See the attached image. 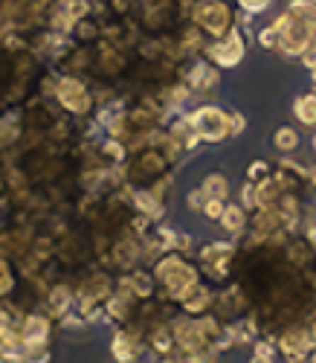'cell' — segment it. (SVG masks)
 <instances>
[{"instance_id": "1", "label": "cell", "mask_w": 316, "mask_h": 363, "mask_svg": "<svg viewBox=\"0 0 316 363\" xmlns=\"http://www.w3.org/2000/svg\"><path fill=\"white\" fill-rule=\"evenodd\" d=\"M195 21L212 35L232 33V12L224 0H203V4L195 9Z\"/></svg>"}, {"instance_id": "2", "label": "cell", "mask_w": 316, "mask_h": 363, "mask_svg": "<svg viewBox=\"0 0 316 363\" xmlns=\"http://www.w3.org/2000/svg\"><path fill=\"white\" fill-rule=\"evenodd\" d=\"M230 119L232 116H227L218 108H201L192 116V128H195L198 137H203L209 143H218V140H224L230 134Z\"/></svg>"}, {"instance_id": "3", "label": "cell", "mask_w": 316, "mask_h": 363, "mask_svg": "<svg viewBox=\"0 0 316 363\" xmlns=\"http://www.w3.org/2000/svg\"><path fill=\"white\" fill-rule=\"evenodd\" d=\"M157 277L166 282V288L174 296H183L188 288L195 285V270L188 264H183V259H177V256H169L160 267H157Z\"/></svg>"}, {"instance_id": "4", "label": "cell", "mask_w": 316, "mask_h": 363, "mask_svg": "<svg viewBox=\"0 0 316 363\" xmlns=\"http://www.w3.org/2000/svg\"><path fill=\"white\" fill-rule=\"evenodd\" d=\"M241 55H244V41L238 38V33H230V41L212 47V58H215L220 67H232V65H238V62H241Z\"/></svg>"}, {"instance_id": "5", "label": "cell", "mask_w": 316, "mask_h": 363, "mask_svg": "<svg viewBox=\"0 0 316 363\" xmlns=\"http://www.w3.org/2000/svg\"><path fill=\"white\" fill-rule=\"evenodd\" d=\"M58 99L64 102L70 111H87L90 108V96L84 94V87L76 79H64L58 84Z\"/></svg>"}, {"instance_id": "6", "label": "cell", "mask_w": 316, "mask_h": 363, "mask_svg": "<svg viewBox=\"0 0 316 363\" xmlns=\"http://www.w3.org/2000/svg\"><path fill=\"white\" fill-rule=\"evenodd\" d=\"M47 320H41V317H29L26 320V325H23V331H21V340H23V346L26 349H35V346H41L44 340H47Z\"/></svg>"}, {"instance_id": "7", "label": "cell", "mask_w": 316, "mask_h": 363, "mask_svg": "<svg viewBox=\"0 0 316 363\" xmlns=\"http://www.w3.org/2000/svg\"><path fill=\"white\" fill-rule=\"evenodd\" d=\"M293 111H296V116L302 119L305 125H316V94L299 96L296 105H293Z\"/></svg>"}, {"instance_id": "8", "label": "cell", "mask_w": 316, "mask_h": 363, "mask_svg": "<svg viewBox=\"0 0 316 363\" xmlns=\"http://www.w3.org/2000/svg\"><path fill=\"white\" fill-rule=\"evenodd\" d=\"M183 302H186V308H188V311H203V308L209 306V294H206V288L192 285V288L183 294Z\"/></svg>"}, {"instance_id": "9", "label": "cell", "mask_w": 316, "mask_h": 363, "mask_svg": "<svg viewBox=\"0 0 316 363\" xmlns=\"http://www.w3.org/2000/svg\"><path fill=\"white\" fill-rule=\"evenodd\" d=\"M203 195H206V201L209 198H220V201H224V195H227V177L224 174H209L203 180Z\"/></svg>"}, {"instance_id": "10", "label": "cell", "mask_w": 316, "mask_h": 363, "mask_svg": "<svg viewBox=\"0 0 316 363\" xmlns=\"http://www.w3.org/2000/svg\"><path fill=\"white\" fill-rule=\"evenodd\" d=\"M220 224H224L230 233L244 230V209L241 206H224V213H220Z\"/></svg>"}, {"instance_id": "11", "label": "cell", "mask_w": 316, "mask_h": 363, "mask_svg": "<svg viewBox=\"0 0 316 363\" xmlns=\"http://www.w3.org/2000/svg\"><path fill=\"white\" fill-rule=\"evenodd\" d=\"M273 143H276V148H281V151H293V148L299 145V134H296L293 128H278L276 137H273Z\"/></svg>"}, {"instance_id": "12", "label": "cell", "mask_w": 316, "mask_h": 363, "mask_svg": "<svg viewBox=\"0 0 316 363\" xmlns=\"http://www.w3.org/2000/svg\"><path fill=\"white\" fill-rule=\"evenodd\" d=\"M215 82H218V73L212 70V67H195L192 70V84L195 87H215Z\"/></svg>"}, {"instance_id": "13", "label": "cell", "mask_w": 316, "mask_h": 363, "mask_svg": "<svg viewBox=\"0 0 316 363\" xmlns=\"http://www.w3.org/2000/svg\"><path fill=\"white\" fill-rule=\"evenodd\" d=\"M134 201H137V206H142V209H145L148 216H160V213H163V209H160V203H157L151 195H145V192H140Z\"/></svg>"}, {"instance_id": "14", "label": "cell", "mask_w": 316, "mask_h": 363, "mask_svg": "<svg viewBox=\"0 0 316 363\" xmlns=\"http://www.w3.org/2000/svg\"><path fill=\"white\" fill-rule=\"evenodd\" d=\"M203 209H206L209 218H220V213H224V201H220V198H209Z\"/></svg>"}, {"instance_id": "15", "label": "cell", "mask_w": 316, "mask_h": 363, "mask_svg": "<svg viewBox=\"0 0 316 363\" xmlns=\"http://www.w3.org/2000/svg\"><path fill=\"white\" fill-rule=\"evenodd\" d=\"M259 41H261L267 50H270V47H278V33H276V26H267L264 33L259 35Z\"/></svg>"}, {"instance_id": "16", "label": "cell", "mask_w": 316, "mask_h": 363, "mask_svg": "<svg viewBox=\"0 0 316 363\" xmlns=\"http://www.w3.org/2000/svg\"><path fill=\"white\" fill-rule=\"evenodd\" d=\"M249 363H273V349H270V346H259Z\"/></svg>"}, {"instance_id": "17", "label": "cell", "mask_w": 316, "mask_h": 363, "mask_svg": "<svg viewBox=\"0 0 316 363\" xmlns=\"http://www.w3.org/2000/svg\"><path fill=\"white\" fill-rule=\"evenodd\" d=\"M241 6H244L247 12H264V9L270 6V0H241Z\"/></svg>"}, {"instance_id": "18", "label": "cell", "mask_w": 316, "mask_h": 363, "mask_svg": "<svg viewBox=\"0 0 316 363\" xmlns=\"http://www.w3.org/2000/svg\"><path fill=\"white\" fill-rule=\"evenodd\" d=\"M247 177H249V180H264V177H267V166L259 160L256 166H249V169H247Z\"/></svg>"}, {"instance_id": "19", "label": "cell", "mask_w": 316, "mask_h": 363, "mask_svg": "<svg viewBox=\"0 0 316 363\" xmlns=\"http://www.w3.org/2000/svg\"><path fill=\"white\" fill-rule=\"evenodd\" d=\"M6 288H9V274H6V267L0 264V294H6Z\"/></svg>"}, {"instance_id": "20", "label": "cell", "mask_w": 316, "mask_h": 363, "mask_svg": "<svg viewBox=\"0 0 316 363\" xmlns=\"http://www.w3.org/2000/svg\"><path fill=\"white\" fill-rule=\"evenodd\" d=\"M52 308H55V311L64 308V291H55V296H52Z\"/></svg>"}, {"instance_id": "21", "label": "cell", "mask_w": 316, "mask_h": 363, "mask_svg": "<svg viewBox=\"0 0 316 363\" xmlns=\"http://www.w3.org/2000/svg\"><path fill=\"white\" fill-rule=\"evenodd\" d=\"M241 128H244V119L235 113V116H232V125H230V134H241Z\"/></svg>"}, {"instance_id": "22", "label": "cell", "mask_w": 316, "mask_h": 363, "mask_svg": "<svg viewBox=\"0 0 316 363\" xmlns=\"http://www.w3.org/2000/svg\"><path fill=\"white\" fill-rule=\"evenodd\" d=\"M313 340H316V325H313Z\"/></svg>"}, {"instance_id": "23", "label": "cell", "mask_w": 316, "mask_h": 363, "mask_svg": "<svg viewBox=\"0 0 316 363\" xmlns=\"http://www.w3.org/2000/svg\"><path fill=\"white\" fill-rule=\"evenodd\" d=\"M313 4H316V0H313Z\"/></svg>"}]
</instances>
